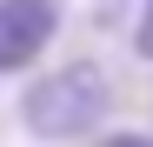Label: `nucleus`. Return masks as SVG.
I'll return each mask as SVG.
<instances>
[{
  "label": "nucleus",
  "mask_w": 153,
  "mask_h": 147,
  "mask_svg": "<svg viewBox=\"0 0 153 147\" xmlns=\"http://www.w3.org/2000/svg\"><path fill=\"white\" fill-rule=\"evenodd\" d=\"M107 107H113L107 67L67 60L53 74H40V80H27V94H20V127L33 140H80V134H93L100 120H107Z\"/></svg>",
  "instance_id": "f257e3e1"
},
{
  "label": "nucleus",
  "mask_w": 153,
  "mask_h": 147,
  "mask_svg": "<svg viewBox=\"0 0 153 147\" xmlns=\"http://www.w3.org/2000/svg\"><path fill=\"white\" fill-rule=\"evenodd\" d=\"M60 34L53 0H0V74H27Z\"/></svg>",
  "instance_id": "f03ea898"
},
{
  "label": "nucleus",
  "mask_w": 153,
  "mask_h": 147,
  "mask_svg": "<svg viewBox=\"0 0 153 147\" xmlns=\"http://www.w3.org/2000/svg\"><path fill=\"white\" fill-rule=\"evenodd\" d=\"M133 54L153 60V0H146V14H140V27H133Z\"/></svg>",
  "instance_id": "7ed1b4c3"
},
{
  "label": "nucleus",
  "mask_w": 153,
  "mask_h": 147,
  "mask_svg": "<svg viewBox=\"0 0 153 147\" xmlns=\"http://www.w3.org/2000/svg\"><path fill=\"white\" fill-rule=\"evenodd\" d=\"M100 147H153V140H146V134H107Z\"/></svg>",
  "instance_id": "20e7f679"
}]
</instances>
